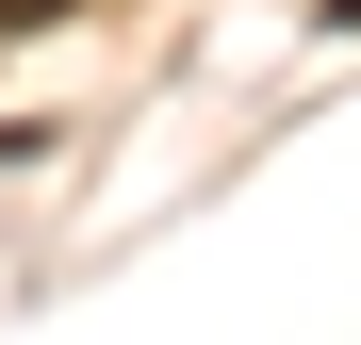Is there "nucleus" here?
Returning a JSON list of instances; mask_svg holds the SVG:
<instances>
[{
    "label": "nucleus",
    "instance_id": "obj_2",
    "mask_svg": "<svg viewBox=\"0 0 361 345\" xmlns=\"http://www.w3.org/2000/svg\"><path fill=\"white\" fill-rule=\"evenodd\" d=\"M329 33H361V0H329Z\"/></svg>",
    "mask_w": 361,
    "mask_h": 345
},
{
    "label": "nucleus",
    "instance_id": "obj_1",
    "mask_svg": "<svg viewBox=\"0 0 361 345\" xmlns=\"http://www.w3.org/2000/svg\"><path fill=\"white\" fill-rule=\"evenodd\" d=\"M33 17H49V0H0V33H33Z\"/></svg>",
    "mask_w": 361,
    "mask_h": 345
}]
</instances>
